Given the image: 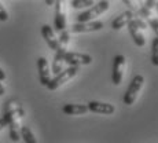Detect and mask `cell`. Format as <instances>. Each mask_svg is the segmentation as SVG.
I'll return each mask as SVG.
<instances>
[{
    "mask_svg": "<svg viewBox=\"0 0 158 143\" xmlns=\"http://www.w3.org/2000/svg\"><path fill=\"white\" fill-rule=\"evenodd\" d=\"M138 17V14L133 13V11L131 10H127L124 11L123 14H120L118 17H115V19L111 22V28H113L114 30H120L123 29L125 25H128V23L131 22V21L133 19V18Z\"/></svg>",
    "mask_w": 158,
    "mask_h": 143,
    "instance_id": "12",
    "label": "cell"
},
{
    "mask_svg": "<svg viewBox=\"0 0 158 143\" xmlns=\"http://www.w3.org/2000/svg\"><path fill=\"white\" fill-rule=\"evenodd\" d=\"M25 116V110L21 107V105L17 102V100H8L6 103L4 107V120L7 121V127L10 129V139L13 142H18L21 139L19 135V120Z\"/></svg>",
    "mask_w": 158,
    "mask_h": 143,
    "instance_id": "1",
    "label": "cell"
},
{
    "mask_svg": "<svg viewBox=\"0 0 158 143\" xmlns=\"http://www.w3.org/2000/svg\"><path fill=\"white\" fill-rule=\"evenodd\" d=\"M6 127H7V121L4 120V117H2V118H0V131L4 129Z\"/></svg>",
    "mask_w": 158,
    "mask_h": 143,
    "instance_id": "24",
    "label": "cell"
},
{
    "mask_svg": "<svg viewBox=\"0 0 158 143\" xmlns=\"http://www.w3.org/2000/svg\"><path fill=\"white\" fill-rule=\"evenodd\" d=\"M151 62L154 66H158V37L154 39L151 45Z\"/></svg>",
    "mask_w": 158,
    "mask_h": 143,
    "instance_id": "19",
    "label": "cell"
},
{
    "mask_svg": "<svg viewBox=\"0 0 158 143\" xmlns=\"http://www.w3.org/2000/svg\"><path fill=\"white\" fill-rule=\"evenodd\" d=\"M62 111L68 116H81L85 114L88 110L87 105H74V103H69V105H65L62 107Z\"/></svg>",
    "mask_w": 158,
    "mask_h": 143,
    "instance_id": "14",
    "label": "cell"
},
{
    "mask_svg": "<svg viewBox=\"0 0 158 143\" xmlns=\"http://www.w3.org/2000/svg\"><path fill=\"white\" fill-rule=\"evenodd\" d=\"M78 72V66H70V68L65 69V70L59 72L58 74H55V77L51 78L50 83L47 84V88L50 91H55L60 86H63L65 83H68L69 80H72Z\"/></svg>",
    "mask_w": 158,
    "mask_h": 143,
    "instance_id": "4",
    "label": "cell"
},
{
    "mask_svg": "<svg viewBox=\"0 0 158 143\" xmlns=\"http://www.w3.org/2000/svg\"><path fill=\"white\" fill-rule=\"evenodd\" d=\"M103 22L101 21H89V22H77L72 26L73 33H88V32H98L103 29Z\"/></svg>",
    "mask_w": 158,
    "mask_h": 143,
    "instance_id": "9",
    "label": "cell"
},
{
    "mask_svg": "<svg viewBox=\"0 0 158 143\" xmlns=\"http://www.w3.org/2000/svg\"><path fill=\"white\" fill-rule=\"evenodd\" d=\"M41 36H43V39L45 40V43L48 44V47L51 48V50L56 51L58 50V37L55 36V32H54V29L51 28L50 25H43L41 26Z\"/></svg>",
    "mask_w": 158,
    "mask_h": 143,
    "instance_id": "13",
    "label": "cell"
},
{
    "mask_svg": "<svg viewBox=\"0 0 158 143\" xmlns=\"http://www.w3.org/2000/svg\"><path fill=\"white\" fill-rule=\"evenodd\" d=\"M128 29L133 39V43L138 45V47H144L146 39L143 35V30L147 29V22L144 19H142V18L136 17L128 23Z\"/></svg>",
    "mask_w": 158,
    "mask_h": 143,
    "instance_id": "2",
    "label": "cell"
},
{
    "mask_svg": "<svg viewBox=\"0 0 158 143\" xmlns=\"http://www.w3.org/2000/svg\"><path fill=\"white\" fill-rule=\"evenodd\" d=\"M109 7H110L109 0H102V2H99L98 4H94L92 7H89L87 11L78 14L77 21L78 22H89V21H94L95 18L101 17L103 13H106V11L109 10Z\"/></svg>",
    "mask_w": 158,
    "mask_h": 143,
    "instance_id": "3",
    "label": "cell"
},
{
    "mask_svg": "<svg viewBox=\"0 0 158 143\" xmlns=\"http://www.w3.org/2000/svg\"><path fill=\"white\" fill-rule=\"evenodd\" d=\"M4 94H6V88L3 87L2 81H0V96H2V95H4Z\"/></svg>",
    "mask_w": 158,
    "mask_h": 143,
    "instance_id": "26",
    "label": "cell"
},
{
    "mask_svg": "<svg viewBox=\"0 0 158 143\" xmlns=\"http://www.w3.org/2000/svg\"><path fill=\"white\" fill-rule=\"evenodd\" d=\"M54 3H55V0H45V4L47 6H54Z\"/></svg>",
    "mask_w": 158,
    "mask_h": 143,
    "instance_id": "27",
    "label": "cell"
},
{
    "mask_svg": "<svg viewBox=\"0 0 158 143\" xmlns=\"http://www.w3.org/2000/svg\"><path fill=\"white\" fill-rule=\"evenodd\" d=\"M65 62L70 66H80V65H89L92 62V57L83 53H66Z\"/></svg>",
    "mask_w": 158,
    "mask_h": 143,
    "instance_id": "8",
    "label": "cell"
},
{
    "mask_svg": "<svg viewBox=\"0 0 158 143\" xmlns=\"http://www.w3.org/2000/svg\"><path fill=\"white\" fill-rule=\"evenodd\" d=\"M127 66V59L124 55H115L113 59V72H111V81L114 86H120L123 83L124 70Z\"/></svg>",
    "mask_w": 158,
    "mask_h": 143,
    "instance_id": "6",
    "label": "cell"
},
{
    "mask_svg": "<svg viewBox=\"0 0 158 143\" xmlns=\"http://www.w3.org/2000/svg\"><path fill=\"white\" fill-rule=\"evenodd\" d=\"M124 3H125L127 6H128V8L131 11H133V13H138L139 8L142 7V6L144 4L142 0H123Z\"/></svg>",
    "mask_w": 158,
    "mask_h": 143,
    "instance_id": "18",
    "label": "cell"
},
{
    "mask_svg": "<svg viewBox=\"0 0 158 143\" xmlns=\"http://www.w3.org/2000/svg\"><path fill=\"white\" fill-rule=\"evenodd\" d=\"M94 0H72V7L73 8H85L92 7Z\"/></svg>",
    "mask_w": 158,
    "mask_h": 143,
    "instance_id": "20",
    "label": "cell"
},
{
    "mask_svg": "<svg viewBox=\"0 0 158 143\" xmlns=\"http://www.w3.org/2000/svg\"><path fill=\"white\" fill-rule=\"evenodd\" d=\"M59 33H60V36H59V39H58V43H59L58 50L68 51V45H69V41H70V32H69L68 29H65Z\"/></svg>",
    "mask_w": 158,
    "mask_h": 143,
    "instance_id": "17",
    "label": "cell"
},
{
    "mask_svg": "<svg viewBox=\"0 0 158 143\" xmlns=\"http://www.w3.org/2000/svg\"><path fill=\"white\" fill-rule=\"evenodd\" d=\"M88 110L92 113H98V114H105V116H110L115 111L114 105L111 103H103V102H96V100H91L87 105Z\"/></svg>",
    "mask_w": 158,
    "mask_h": 143,
    "instance_id": "10",
    "label": "cell"
},
{
    "mask_svg": "<svg viewBox=\"0 0 158 143\" xmlns=\"http://www.w3.org/2000/svg\"><path fill=\"white\" fill-rule=\"evenodd\" d=\"M19 135L21 138L23 139V142L25 143H37V139L35 138V135H33L32 129L29 128V127H21L19 128Z\"/></svg>",
    "mask_w": 158,
    "mask_h": 143,
    "instance_id": "16",
    "label": "cell"
},
{
    "mask_svg": "<svg viewBox=\"0 0 158 143\" xmlns=\"http://www.w3.org/2000/svg\"><path fill=\"white\" fill-rule=\"evenodd\" d=\"M143 84H144V77L142 74H138V76L133 77L132 83L129 84V87L127 88L125 94H124V99L123 100H124L125 105L131 106V105L135 103V100H136V98H138V95H139V92H140Z\"/></svg>",
    "mask_w": 158,
    "mask_h": 143,
    "instance_id": "5",
    "label": "cell"
},
{
    "mask_svg": "<svg viewBox=\"0 0 158 143\" xmlns=\"http://www.w3.org/2000/svg\"><path fill=\"white\" fill-rule=\"evenodd\" d=\"M55 18L54 25L58 32L66 29V0H55Z\"/></svg>",
    "mask_w": 158,
    "mask_h": 143,
    "instance_id": "7",
    "label": "cell"
},
{
    "mask_svg": "<svg viewBox=\"0 0 158 143\" xmlns=\"http://www.w3.org/2000/svg\"><path fill=\"white\" fill-rule=\"evenodd\" d=\"M7 19H8V13L4 8V6L2 4V2H0V21L4 22V21H7Z\"/></svg>",
    "mask_w": 158,
    "mask_h": 143,
    "instance_id": "22",
    "label": "cell"
},
{
    "mask_svg": "<svg viewBox=\"0 0 158 143\" xmlns=\"http://www.w3.org/2000/svg\"><path fill=\"white\" fill-rule=\"evenodd\" d=\"M156 7H157V13H158V3H157V4H156Z\"/></svg>",
    "mask_w": 158,
    "mask_h": 143,
    "instance_id": "28",
    "label": "cell"
},
{
    "mask_svg": "<svg viewBox=\"0 0 158 143\" xmlns=\"http://www.w3.org/2000/svg\"><path fill=\"white\" fill-rule=\"evenodd\" d=\"M68 51L65 50H56L55 51V57H54L52 61V73L54 74H58L59 72H62V66L65 63V54Z\"/></svg>",
    "mask_w": 158,
    "mask_h": 143,
    "instance_id": "15",
    "label": "cell"
},
{
    "mask_svg": "<svg viewBox=\"0 0 158 143\" xmlns=\"http://www.w3.org/2000/svg\"><path fill=\"white\" fill-rule=\"evenodd\" d=\"M6 80V73L3 72V69L0 68V81H4Z\"/></svg>",
    "mask_w": 158,
    "mask_h": 143,
    "instance_id": "25",
    "label": "cell"
},
{
    "mask_svg": "<svg viewBox=\"0 0 158 143\" xmlns=\"http://www.w3.org/2000/svg\"><path fill=\"white\" fill-rule=\"evenodd\" d=\"M157 3H158V0H146V3H144V7L146 8H147V10H153V8L154 7H156V4H157Z\"/></svg>",
    "mask_w": 158,
    "mask_h": 143,
    "instance_id": "23",
    "label": "cell"
},
{
    "mask_svg": "<svg viewBox=\"0 0 158 143\" xmlns=\"http://www.w3.org/2000/svg\"><path fill=\"white\" fill-rule=\"evenodd\" d=\"M147 21H148V25L151 26V29L154 30L156 36L158 37V18H153V17H150Z\"/></svg>",
    "mask_w": 158,
    "mask_h": 143,
    "instance_id": "21",
    "label": "cell"
},
{
    "mask_svg": "<svg viewBox=\"0 0 158 143\" xmlns=\"http://www.w3.org/2000/svg\"><path fill=\"white\" fill-rule=\"evenodd\" d=\"M37 69H39V78H40V84L44 87H47V84L51 80V72L48 62L44 57H40L37 59Z\"/></svg>",
    "mask_w": 158,
    "mask_h": 143,
    "instance_id": "11",
    "label": "cell"
}]
</instances>
